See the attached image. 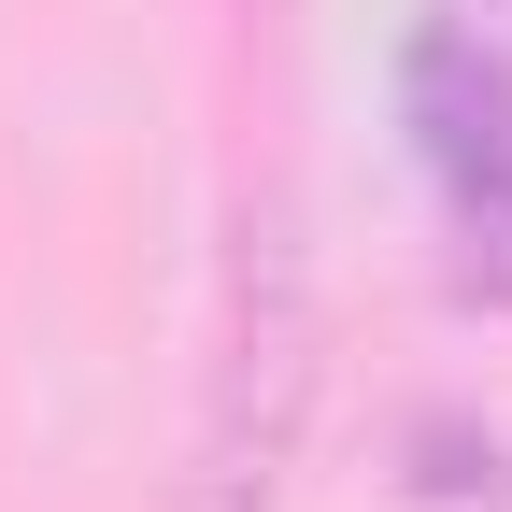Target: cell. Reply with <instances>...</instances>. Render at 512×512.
Masks as SVG:
<instances>
[{
  "instance_id": "1",
  "label": "cell",
  "mask_w": 512,
  "mask_h": 512,
  "mask_svg": "<svg viewBox=\"0 0 512 512\" xmlns=\"http://www.w3.org/2000/svg\"><path fill=\"white\" fill-rule=\"evenodd\" d=\"M313 427V256L271 214L228 228V299H214V370H200V441H185V512H271Z\"/></svg>"
},
{
  "instance_id": "2",
  "label": "cell",
  "mask_w": 512,
  "mask_h": 512,
  "mask_svg": "<svg viewBox=\"0 0 512 512\" xmlns=\"http://www.w3.org/2000/svg\"><path fill=\"white\" fill-rule=\"evenodd\" d=\"M413 157L441 185V228H456V271L484 299H512V57L470 29L413 43Z\"/></svg>"
}]
</instances>
